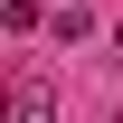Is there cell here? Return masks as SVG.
<instances>
[{
	"instance_id": "cell-1",
	"label": "cell",
	"mask_w": 123,
	"mask_h": 123,
	"mask_svg": "<svg viewBox=\"0 0 123 123\" xmlns=\"http://www.w3.org/2000/svg\"><path fill=\"white\" fill-rule=\"evenodd\" d=\"M57 104H47V85H19V123H47Z\"/></svg>"
}]
</instances>
